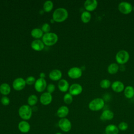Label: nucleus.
<instances>
[{
    "instance_id": "39448f33",
    "label": "nucleus",
    "mask_w": 134,
    "mask_h": 134,
    "mask_svg": "<svg viewBox=\"0 0 134 134\" xmlns=\"http://www.w3.org/2000/svg\"><path fill=\"white\" fill-rule=\"evenodd\" d=\"M58 36L53 32L46 33L42 37V42L47 46L54 44L58 41Z\"/></svg>"
},
{
    "instance_id": "6ab92c4d",
    "label": "nucleus",
    "mask_w": 134,
    "mask_h": 134,
    "mask_svg": "<svg viewBox=\"0 0 134 134\" xmlns=\"http://www.w3.org/2000/svg\"><path fill=\"white\" fill-rule=\"evenodd\" d=\"M125 96L128 99H131L134 97V87L132 86L128 85L125 87L124 90Z\"/></svg>"
},
{
    "instance_id": "bb28decb",
    "label": "nucleus",
    "mask_w": 134,
    "mask_h": 134,
    "mask_svg": "<svg viewBox=\"0 0 134 134\" xmlns=\"http://www.w3.org/2000/svg\"><path fill=\"white\" fill-rule=\"evenodd\" d=\"M111 83L108 79H103L102 80L100 83L99 85L101 88L103 89H107L109 88L110 86H111Z\"/></svg>"
},
{
    "instance_id": "c85d7f7f",
    "label": "nucleus",
    "mask_w": 134,
    "mask_h": 134,
    "mask_svg": "<svg viewBox=\"0 0 134 134\" xmlns=\"http://www.w3.org/2000/svg\"><path fill=\"white\" fill-rule=\"evenodd\" d=\"M38 101V98L36 95H31L28 98V103L29 106H34L36 104Z\"/></svg>"
},
{
    "instance_id": "7ed1b4c3",
    "label": "nucleus",
    "mask_w": 134,
    "mask_h": 134,
    "mask_svg": "<svg viewBox=\"0 0 134 134\" xmlns=\"http://www.w3.org/2000/svg\"><path fill=\"white\" fill-rule=\"evenodd\" d=\"M32 110L30 106L24 105L18 110V114L20 117L24 120H28L30 119L32 116Z\"/></svg>"
},
{
    "instance_id": "4be33fe9",
    "label": "nucleus",
    "mask_w": 134,
    "mask_h": 134,
    "mask_svg": "<svg viewBox=\"0 0 134 134\" xmlns=\"http://www.w3.org/2000/svg\"><path fill=\"white\" fill-rule=\"evenodd\" d=\"M69 84L66 80L62 79L59 81L58 83V87L60 91L63 92H66L69 89Z\"/></svg>"
},
{
    "instance_id": "c756f323",
    "label": "nucleus",
    "mask_w": 134,
    "mask_h": 134,
    "mask_svg": "<svg viewBox=\"0 0 134 134\" xmlns=\"http://www.w3.org/2000/svg\"><path fill=\"white\" fill-rule=\"evenodd\" d=\"M63 100L64 103H65L67 104H70L72 102L73 100V97L72 95H71L70 93H67L65 94L63 97Z\"/></svg>"
},
{
    "instance_id": "f704fd0d",
    "label": "nucleus",
    "mask_w": 134,
    "mask_h": 134,
    "mask_svg": "<svg viewBox=\"0 0 134 134\" xmlns=\"http://www.w3.org/2000/svg\"><path fill=\"white\" fill-rule=\"evenodd\" d=\"M55 90V86L52 84H50L47 86V91L49 93H52Z\"/></svg>"
},
{
    "instance_id": "f03ea898",
    "label": "nucleus",
    "mask_w": 134,
    "mask_h": 134,
    "mask_svg": "<svg viewBox=\"0 0 134 134\" xmlns=\"http://www.w3.org/2000/svg\"><path fill=\"white\" fill-rule=\"evenodd\" d=\"M105 106V100L104 99L98 97L94 98L92 100L89 104L88 108L89 109L94 111H97L101 110L104 108Z\"/></svg>"
},
{
    "instance_id": "6e6552de",
    "label": "nucleus",
    "mask_w": 134,
    "mask_h": 134,
    "mask_svg": "<svg viewBox=\"0 0 134 134\" xmlns=\"http://www.w3.org/2000/svg\"><path fill=\"white\" fill-rule=\"evenodd\" d=\"M68 76L72 79H78L82 75V70L77 67H73L71 68L68 72Z\"/></svg>"
},
{
    "instance_id": "2f4dec72",
    "label": "nucleus",
    "mask_w": 134,
    "mask_h": 134,
    "mask_svg": "<svg viewBox=\"0 0 134 134\" xmlns=\"http://www.w3.org/2000/svg\"><path fill=\"white\" fill-rule=\"evenodd\" d=\"M1 102L3 105L7 106V105H9V104L10 103V100L7 96H3L1 98Z\"/></svg>"
},
{
    "instance_id": "ddd939ff",
    "label": "nucleus",
    "mask_w": 134,
    "mask_h": 134,
    "mask_svg": "<svg viewBox=\"0 0 134 134\" xmlns=\"http://www.w3.org/2000/svg\"><path fill=\"white\" fill-rule=\"evenodd\" d=\"M18 128L21 133H27L30 130V125L27 120H23L18 123Z\"/></svg>"
},
{
    "instance_id": "f8f14e48",
    "label": "nucleus",
    "mask_w": 134,
    "mask_h": 134,
    "mask_svg": "<svg viewBox=\"0 0 134 134\" xmlns=\"http://www.w3.org/2000/svg\"><path fill=\"white\" fill-rule=\"evenodd\" d=\"M124 84L120 81H115L111 84V88L112 90L116 93H121L124 91L125 89Z\"/></svg>"
},
{
    "instance_id": "e433bc0d",
    "label": "nucleus",
    "mask_w": 134,
    "mask_h": 134,
    "mask_svg": "<svg viewBox=\"0 0 134 134\" xmlns=\"http://www.w3.org/2000/svg\"><path fill=\"white\" fill-rule=\"evenodd\" d=\"M55 134H62L61 132H56Z\"/></svg>"
},
{
    "instance_id": "9d476101",
    "label": "nucleus",
    "mask_w": 134,
    "mask_h": 134,
    "mask_svg": "<svg viewBox=\"0 0 134 134\" xmlns=\"http://www.w3.org/2000/svg\"><path fill=\"white\" fill-rule=\"evenodd\" d=\"M98 5L96 0H86L84 4V8L87 12H92L96 9Z\"/></svg>"
},
{
    "instance_id": "4c0bfd02",
    "label": "nucleus",
    "mask_w": 134,
    "mask_h": 134,
    "mask_svg": "<svg viewBox=\"0 0 134 134\" xmlns=\"http://www.w3.org/2000/svg\"><path fill=\"white\" fill-rule=\"evenodd\" d=\"M133 10H134V6H133Z\"/></svg>"
},
{
    "instance_id": "7c9ffc66",
    "label": "nucleus",
    "mask_w": 134,
    "mask_h": 134,
    "mask_svg": "<svg viewBox=\"0 0 134 134\" xmlns=\"http://www.w3.org/2000/svg\"><path fill=\"white\" fill-rule=\"evenodd\" d=\"M118 128L119 130L121 131H125L128 128V125L126 122L121 121L119 122L118 125Z\"/></svg>"
},
{
    "instance_id": "20e7f679",
    "label": "nucleus",
    "mask_w": 134,
    "mask_h": 134,
    "mask_svg": "<svg viewBox=\"0 0 134 134\" xmlns=\"http://www.w3.org/2000/svg\"><path fill=\"white\" fill-rule=\"evenodd\" d=\"M130 55L128 51L125 50L119 51L115 55V60L117 64L124 65L129 60Z\"/></svg>"
},
{
    "instance_id": "a878e982",
    "label": "nucleus",
    "mask_w": 134,
    "mask_h": 134,
    "mask_svg": "<svg viewBox=\"0 0 134 134\" xmlns=\"http://www.w3.org/2000/svg\"><path fill=\"white\" fill-rule=\"evenodd\" d=\"M43 34V31L41 29L39 28H34L31 31V36L36 39L40 38L42 37Z\"/></svg>"
},
{
    "instance_id": "1a4fd4ad",
    "label": "nucleus",
    "mask_w": 134,
    "mask_h": 134,
    "mask_svg": "<svg viewBox=\"0 0 134 134\" xmlns=\"http://www.w3.org/2000/svg\"><path fill=\"white\" fill-rule=\"evenodd\" d=\"M26 84V81L24 79L18 77L14 81L13 83V87L15 90L20 91L25 87Z\"/></svg>"
},
{
    "instance_id": "0eeeda50",
    "label": "nucleus",
    "mask_w": 134,
    "mask_h": 134,
    "mask_svg": "<svg viewBox=\"0 0 134 134\" xmlns=\"http://www.w3.org/2000/svg\"><path fill=\"white\" fill-rule=\"evenodd\" d=\"M59 128L63 132H69L72 128V124L69 119L66 118H61L58 121Z\"/></svg>"
},
{
    "instance_id": "b1692460",
    "label": "nucleus",
    "mask_w": 134,
    "mask_h": 134,
    "mask_svg": "<svg viewBox=\"0 0 134 134\" xmlns=\"http://www.w3.org/2000/svg\"><path fill=\"white\" fill-rule=\"evenodd\" d=\"M10 92V87L7 83H3L0 86V92L2 94L6 95Z\"/></svg>"
},
{
    "instance_id": "72a5a7b5",
    "label": "nucleus",
    "mask_w": 134,
    "mask_h": 134,
    "mask_svg": "<svg viewBox=\"0 0 134 134\" xmlns=\"http://www.w3.org/2000/svg\"><path fill=\"white\" fill-rule=\"evenodd\" d=\"M41 29H42V31H43L44 32H46V33H48V32H49V31L50 30V26L48 24L45 23L42 25Z\"/></svg>"
},
{
    "instance_id": "423d86ee",
    "label": "nucleus",
    "mask_w": 134,
    "mask_h": 134,
    "mask_svg": "<svg viewBox=\"0 0 134 134\" xmlns=\"http://www.w3.org/2000/svg\"><path fill=\"white\" fill-rule=\"evenodd\" d=\"M119 11L124 15H128L133 10V6L131 3L127 2H121L118 5Z\"/></svg>"
},
{
    "instance_id": "2eb2a0df",
    "label": "nucleus",
    "mask_w": 134,
    "mask_h": 134,
    "mask_svg": "<svg viewBox=\"0 0 134 134\" xmlns=\"http://www.w3.org/2000/svg\"><path fill=\"white\" fill-rule=\"evenodd\" d=\"M114 117V113L109 109H105L102 113L100 116V119L103 121L111 120Z\"/></svg>"
},
{
    "instance_id": "473e14b6",
    "label": "nucleus",
    "mask_w": 134,
    "mask_h": 134,
    "mask_svg": "<svg viewBox=\"0 0 134 134\" xmlns=\"http://www.w3.org/2000/svg\"><path fill=\"white\" fill-rule=\"evenodd\" d=\"M25 81H26V84L28 85H32L35 83V79L34 76H32L28 77Z\"/></svg>"
},
{
    "instance_id": "393cba45",
    "label": "nucleus",
    "mask_w": 134,
    "mask_h": 134,
    "mask_svg": "<svg viewBox=\"0 0 134 134\" xmlns=\"http://www.w3.org/2000/svg\"><path fill=\"white\" fill-rule=\"evenodd\" d=\"M91 14L87 11L83 12L81 16V19L83 23H87L91 19Z\"/></svg>"
},
{
    "instance_id": "5701e85b",
    "label": "nucleus",
    "mask_w": 134,
    "mask_h": 134,
    "mask_svg": "<svg viewBox=\"0 0 134 134\" xmlns=\"http://www.w3.org/2000/svg\"><path fill=\"white\" fill-rule=\"evenodd\" d=\"M119 69L118 64L116 63H112L107 67V72L110 74H115L117 73Z\"/></svg>"
},
{
    "instance_id": "aec40b11",
    "label": "nucleus",
    "mask_w": 134,
    "mask_h": 134,
    "mask_svg": "<svg viewBox=\"0 0 134 134\" xmlns=\"http://www.w3.org/2000/svg\"><path fill=\"white\" fill-rule=\"evenodd\" d=\"M31 48L36 51H41L44 48V43L40 40H35L31 44Z\"/></svg>"
},
{
    "instance_id": "ea45409f",
    "label": "nucleus",
    "mask_w": 134,
    "mask_h": 134,
    "mask_svg": "<svg viewBox=\"0 0 134 134\" xmlns=\"http://www.w3.org/2000/svg\"><path fill=\"white\" fill-rule=\"evenodd\" d=\"M133 134H134V131H133Z\"/></svg>"
},
{
    "instance_id": "58836bf2",
    "label": "nucleus",
    "mask_w": 134,
    "mask_h": 134,
    "mask_svg": "<svg viewBox=\"0 0 134 134\" xmlns=\"http://www.w3.org/2000/svg\"><path fill=\"white\" fill-rule=\"evenodd\" d=\"M133 100H134V97H133Z\"/></svg>"
},
{
    "instance_id": "dca6fc26",
    "label": "nucleus",
    "mask_w": 134,
    "mask_h": 134,
    "mask_svg": "<svg viewBox=\"0 0 134 134\" xmlns=\"http://www.w3.org/2000/svg\"><path fill=\"white\" fill-rule=\"evenodd\" d=\"M52 95L50 93H49L48 92L43 93L41 95L40 98L41 103L44 105H48L49 104H50L52 101Z\"/></svg>"
},
{
    "instance_id": "4468645a",
    "label": "nucleus",
    "mask_w": 134,
    "mask_h": 134,
    "mask_svg": "<svg viewBox=\"0 0 134 134\" xmlns=\"http://www.w3.org/2000/svg\"><path fill=\"white\" fill-rule=\"evenodd\" d=\"M83 91L82 86L77 83H74L71 85L69 88L70 94L72 95H77L80 94Z\"/></svg>"
},
{
    "instance_id": "9b49d317",
    "label": "nucleus",
    "mask_w": 134,
    "mask_h": 134,
    "mask_svg": "<svg viewBox=\"0 0 134 134\" xmlns=\"http://www.w3.org/2000/svg\"><path fill=\"white\" fill-rule=\"evenodd\" d=\"M47 86V83L44 79L39 78L35 83V88L38 92L44 91Z\"/></svg>"
},
{
    "instance_id": "412c9836",
    "label": "nucleus",
    "mask_w": 134,
    "mask_h": 134,
    "mask_svg": "<svg viewBox=\"0 0 134 134\" xmlns=\"http://www.w3.org/2000/svg\"><path fill=\"white\" fill-rule=\"evenodd\" d=\"M62 77L61 72L57 69L51 71L49 73V77L53 81H58Z\"/></svg>"
},
{
    "instance_id": "f3484780",
    "label": "nucleus",
    "mask_w": 134,
    "mask_h": 134,
    "mask_svg": "<svg viewBox=\"0 0 134 134\" xmlns=\"http://www.w3.org/2000/svg\"><path fill=\"white\" fill-rule=\"evenodd\" d=\"M119 129L118 126L114 124L108 125L105 129V134H118Z\"/></svg>"
},
{
    "instance_id": "a211bd4d",
    "label": "nucleus",
    "mask_w": 134,
    "mask_h": 134,
    "mask_svg": "<svg viewBox=\"0 0 134 134\" xmlns=\"http://www.w3.org/2000/svg\"><path fill=\"white\" fill-rule=\"evenodd\" d=\"M69 109L67 106H62L59 107L57 111V116L60 118H64L68 115Z\"/></svg>"
},
{
    "instance_id": "c9c22d12",
    "label": "nucleus",
    "mask_w": 134,
    "mask_h": 134,
    "mask_svg": "<svg viewBox=\"0 0 134 134\" xmlns=\"http://www.w3.org/2000/svg\"><path fill=\"white\" fill-rule=\"evenodd\" d=\"M44 77H45V74L44 73H41L40 74V78L44 79Z\"/></svg>"
},
{
    "instance_id": "f257e3e1",
    "label": "nucleus",
    "mask_w": 134,
    "mask_h": 134,
    "mask_svg": "<svg viewBox=\"0 0 134 134\" xmlns=\"http://www.w3.org/2000/svg\"><path fill=\"white\" fill-rule=\"evenodd\" d=\"M68 16L67 10L63 8H58L53 13V19L56 22H62L64 21Z\"/></svg>"
},
{
    "instance_id": "cd10ccee",
    "label": "nucleus",
    "mask_w": 134,
    "mask_h": 134,
    "mask_svg": "<svg viewBox=\"0 0 134 134\" xmlns=\"http://www.w3.org/2000/svg\"><path fill=\"white\" fill-rule=\"evenodd\" d=\"M53 6V3L51 1H47L43 4V9L45 12H49L52 10Z\"/></svg>"
}]
</instances>
